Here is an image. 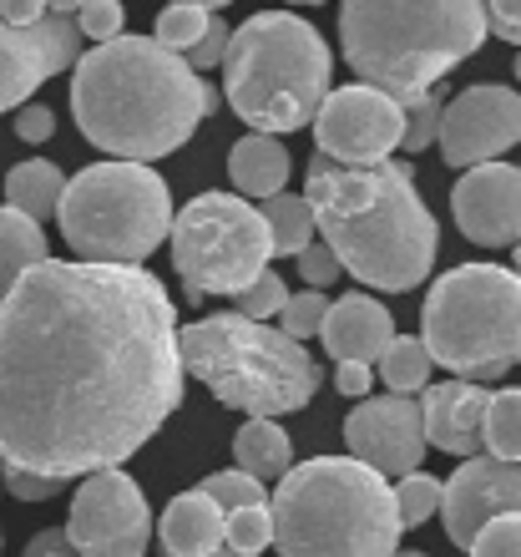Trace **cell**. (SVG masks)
<instances>
[{"label":"cell","mask_w":521,"mask_h":557,"mask_svg":"<svg viewBox=\"0 0 521 557\" xmlns=\"http://www.w3.org/2000/svg\"><path fill=\"white\" fill-rule=\"evenodd\" d=\"M177 309L142 264L41 259L0 299V456L82 482L183 406Z\"/></svg>","instance_id":"6da1fadb"},{"label":"cell","mask_w":521,"mask_h":557,"mask_svg":"<svg viewBox=\"0 0 521 557\" xmlns=\"http://www.w3.org/2000/svg\"><path fill=\"white\" fill-rule=\"evenodd\" d=\"M218 112V91L152 36H116L72 66V117L91 147L158 162Z\"/></svg>","instance_id":"7a4b0ae2"},{"label":"cell","mask_w":521,"mask_h":557,"mask_svg":"<svg viewBox=\"0 0 521 557\" xmlns=\"http://www.w3.org/2000/svg\"><path fill=\"white\" fill-rule=\"evenodd\" d=\"M305 198L314 208L319 238L360 284L400 294L431 274L441 228L406 162L385 158L370 168H345L314 152L305 168Z\"/></svg>","instance_id":"3957f363"},{"label":"cell","mask_w":521,"mask_h":557,"mask_svg":"<svg viewBox=\"0 0 521 557\" xmlns=\"http://www.w3.org/2000/svg\"><path fill=\"white\" fill-rule=\"evenodd\" d=\"M486 0H345L339 51L360 82L390 91L400 107L431 97L486 41Z\"/></svg>","instance_id":"277c9868"},{"label":"cell","mask_w":521,"mask_h":557,"mask_svg":"<svg viewBox=\"0 0 521 557\" xmlns=\"http://www.w3.org/2000/svg\"><path fill=\"white\" fill-rule=\"evenodd\" d=\"M274 507L278 557H395L400 507L395 486L355 456H314L278 482Z\"/></svg>","instance_id":"5b68a950"},{"label":"cell","mask_w":521,"mask_h":557,"mask_svg":"<svg viewBox=\"0 0 521 557\" xmlns=\"http://www.w3.org/2000/svg\"><path fill=\"white\" fill-rule=\"evenodd\" d=\"M334 57L324 36L294 11H259L233 30L223 57V97L253 133L284 137L314 127L330 97Z\"/></svg>","instance_id":"8992f818"},{"label":"cell","mask_w":521,"mask_h":557,"mask_svg":"<svg viewBox=\"0 0 521 557\" xmlns=\"http://www.w3.org/2000/svg\"><path fill=\"white\" fill-rule=\"evenodd\" d=\"M177 350H183V370L213 391L218 406L244 411L248 421L305 411L319 391L314 355L284 330H269L263 320H248L238 309L183 324Z\"/></svg>","instance_id":"52a82bcc"},{"label":"cell","mask_w":521,"mask_h":557,"mask_svg":"<svg viewBox=\"0 0 521 557\" xmlns=\"http://www.w3.org/2000/svg\"><path fill=\"white\" fill-rule=\"evenodd\" d=\"M420 339L441 370L496 381L521 366V274L501 264H461L441 274L420 309Z\"/></svg>","instance_id":"ba28073f"},{"label":"cell","mask_w":521,"mask_h":557,"mask_svg":"<svg viewBox=\"0 0 521 557\" xmlns=\"http://www.w3.org/2000/svg\"><path fill=\"white\" fill-rule=\"evenodd\" d=\"M173 193L147 162H91L66 183L61 238L87 264H142L173 234Z\"/></svg>","instance_id":"9c48e42d"},{"label":"cell","mask_w":521,"mask_h":557,"mask_svg":"<svg viewBox=\"0 0 521 557\" xmlns=\"http://www.w3.org/2000/svg\"><path fill=\"white\" fill-rule=\"evenodd\" d=\"M173 269L183 278L188 299H238L274 259V238L263 223V208H253L238 193H198L177 208L173 219Z\"/></svg>","instance_id":"30bf717a"},{"label":"cell","mask_w":521,"mask_h":557,"mask_svg":"<svg viewBox=\"0 0 521 557\" xmlns=\"http://www.w3.org/2000/svg\"><path fill=\"white\" fill-rule=\"evenodd\" d=\"M66 537L76 557H142L152 543V512L142 486L122 467L82 476L66 512Z\"/></svg>","instance_id":"8fae6325"},{"label":"cell","mask_w":521,"mask_h":557,"mask_svg":"<svg viewBox=\"0 0 521 557\" xmlns=\"http://www.w3.org/2000/svg\"><path fill=\"white\" fill-rule=\"evenodd\" d=\"M314 143L324 158L345 162V168L385 162L406 143V107L395 102L390 91L370 87V82L334 87L314 117Z\"/></svg>","instance_id":"7c38bea8"},{"label":"cell","mask_w":521,"mask_h":557,"mask_svg":"<svg viewBox=\"0 0 521 557\" xmlns=\"http://www.w3.org/2000/svg\"><path fill=\"white\" fill-rule=\"evenodd\" d=\"M521 143V91L481 82L466 87L456 102H446L441 117V158L450 168H481V162H501V152Z\"/></svg>","instance_id":"4fadbf2b"},{"label":"cell","mask_w":521,"mask_h":557,"mask_svg":"<svg viewBox=\"0 0 521 557\" xmlns=\"http://www.w3.org/2000/svg\"><path fill=\"white\" fill-rule=\"evenodd\" d=\"M345 446L355 461L380 471L385 482H400L425 461V416L415 396H364L345 416Z\"/></svg>","instance_id":"5bb4252c"},{"label":"cell","mask_w":521,"mask_h":557,"mask_svg":"<svg viewBox=\"0 0 521 557\" xmlns=\"http://www.w3.org/2000/svg\"><path fill=\"white\" fill-rule=\"evenodd\" d=\"M82 61V30L72 15H41L36 26L0 21V112H21L30 91Z\"/></svg>","instance_id":"9a60e30c"},{"label":"cell","mask_w":521,"mask_h":557,"mask_svg":"<svg viewBox=\"0 0 521 557\" xmlns=\"http://www.w3.org/2000/svg\"><path fill=\"white\" fill-rule=\"evenodd\" d=\"M450 213L471 244L481 249H517L521 244V168L481 162L466 168L450 188Z\"/></svg>","instance_id":"2e32d148"},{"label":"cell","mask_w":521,"mask_h":557,"mask_svg":"<svg viewBox=\"0 0 521 557\" xmlns=\"http://www.w3.org/2000/svg\"><path fill=\"white\" fill-rule=\"evenodd\" d=\"M521 512V467L517 461H496V456H471L450 471L446 497H441V522L456 547H471L476 532L492 517Z\"/></svg>","instance_id":"e0dca14e"},{"label":"cell","mask_w":521,"mask_h":557,"mask_svg":"<svg viewBox=\"0 0 521 557\" xmlns=\"http://www.w3.org/2000/svg\"><path fill=\"white\" fill-rule=\"evenodd\" d=\"M486 406L492 391L481 381H441L420 396L425 441L446 456H486Z\"/></svg>","instance_id":"ac0fdd59"},{"label":"cell","mask_w":521,"mask_h":557,"mask_svg":"<svg viewBox=\"0 0 521 557\" xmlns=\"http://www.w3.org/2000/svg\"><path fill=\"white\" fill-rule=\"evenodd\" d=\"M324 355H330L334 366H380V355L390 350L395 339V320L390 309L370 299V294H345V299H334L330 314H324Z\"/></svg>","instance_id":"d6986e66"},{"label":"cell","mask_w":521,"mask_h":557,"mask_svg":"<svg viewBox=\"0 0 521 557\" xmlns=\"http://www.w3.org/2000/svg\"><path fill=\"white\" fill-rule=\"evenodd\" d=\"M223 522H228L223 507L203 486H193L168 502V512L158 517V543L168 557H213L223 547Z\"/></svg>","instance_id":"ffe728a7"},{"label":"cell","mask_w":521,"mask_h":557,"mask_svg":"<svg viewBox=\"0 0 521 557\" xmlns=\"http://www.w3.org/2000/svg\"><path fill=\"white\" fill-rule=\"evenodd\" d=\"M289 173H294V158H289V147H284V137L248 133L228 147V177H233V188H238V198H248V203L253 198L259 203L278 198V193L289 188Z\"/></svg>","instance_id":"44dd1931"},{"label":"cell","mask_w":521,"mask_h":557,"mask_svg":"<svg viewBox=\"0 0 521 557\" xmlns=\"http://www.w3.org/2000/svg\"><path fill=\"white\" fill-rule=\"evenodd\" d=\"M233 467L248 471V476H259V482H284L294 471V441L289 431L278 421H244L233 431Z\"/></svg>","instance_id":"7402d4cb"},{"label":"cell","mask_w":521,"mask_h":557,"mask_svg":"<svg viewBox=\"0 0 521 557\" xmlns=\"http://www.w3.org/2000/svg\"><path fill=\"white\" fill-rule=\"evenodd\" d=\"M66 183H72V177L61 173L57 162L26 158V162H15L11 173H5V203H11L15 213H26V219L46 223V219H57L61 213Z\"/></svg>","instance_id":"603a6c76"},{"label":"cell","mask_w":521,"mask_h":557,"mask_svg":"<svg viewBox=\"0 0 521 557\" xmlns=\"http://www.w3.org/2000/svg\"><path fill=\"white\" fill-rule=\"evenodd\" d=\"M46 259V234L41 223L15 213L11 203H0V299L15 289V278L36 269Z\"/></svg>","instance_id":"cb8c5ba5"},{"label":"cell","mask_w":521,"mask_h":557,"mask_svg":"<svg viewBox=\"0 0 521 557\" xmlns=\"http://www.w3.org/2000/svg\"><path fill=\"white\" fill-rule=\"evenodd\" d=\"M375 370H380V381L390 385V396H425L435 375V360L420 335H395Z\"/></svg>","instance_id":"d4e9b609"},{"label":"cell","mask_w":521,"mask_h":557,"mask_svg":"<svg viewBox=\"0 0 521 557\" xmlns=\"http://www.w3.org/2000/svg\"><path fill=\"white\" fill-rule=\"evenodd\" d=\"M263 223H269V238H274V259H289V253L299 259L319 234L309 198H294V193L269 198V203H263Z\"/></svg>","instance_id":"484cf974"},{"label":"cell","mask_w":521,"mask_h":557,"mask_svg":"<svg viewBox=\"0 0 521 557\" xmlns=\"http://www.w3.org/2000/svg\"><path fill=\"white\" fill-rule=\"evenodd\" d=\"M486 456L521 467V385L496 391L486 406Z\"/></svg>","instance_id":"4316f807"},{"label":"cell","mask_w":521,"mask_h":557,"mask_svg":"<svg viewBox=\"0 0 521 557\" xmlns=\"http://www.w3.org/2000/svg\"><path fill=\"white\" fill-rule=\"evenodd\" d=\"M208 26H213V11H203V5H162L158 26H152V41H162L177 57H188L193 46L208 36Z\"/></svg>","instance_id":"83f0119b"},{"label":"cell","mask_w":521,"mask_h":557,"mask_svg":"<svg viewBox=\"0 0 521 557\" xmlns=\"http://www.w3.org/2000/svg\"><path fill=\"white\" fill-rule=\"evenodd\" d=\"M441 497H446V482H435L431 471H410L395 482V507H400V522L406 528H420L441 512Z\"/></svg>","instance_id":"f1b7e54d"},{"label":"cell","mask_w":521,"mask_h":557,"mask_svg":"<svg viewBox=\"0 0 521 557\" xmlns=\"http://www.w3.org/2000/svg\"><path fill=\"white\" fill-rule=\"evenodd\" d=\"M223 547H233V553H248V557H259L263 547H274V507L263 502V507L228 512V522H223Z\"/></svg>","instance_id":"f546056e"},{"label":"cell","mask_w":521,"mask_h":557,"mask_svg":"<svg viewBox=\"0 0 521 557\" xmlns=\"http://www.w3.org/2000/svg\"><path fill=\"white\" fill-rule=\"evenodd\" d=\"M203 492L218 502V507H223V517L244 512V507H263V502L274 497V492H263L259 476H248V471H238V467H233V471H213V476L203 482Z\"/></svg>","instance_id":"4dcf8cb0"},{"label":"cell","mask_w":521,"mask_h":557,"mask_svg":"<svg viewBox=\"0 0 521 557\" xmlns=\"http://www.w3.org/2000/svg\"><path fill=\"white\" fill-rule=\"evenodd\" d=\"M330 294L324 289H305V294H289V305L278 309V330H284V335L289 339H299V345H305L309 335H319V330H324V314H330Z\"/></svg>","instance_id":"1f68e13d"},{"label":"cell","mask_w":521,"mask_h":557,"mask_svg":"<svg viewBox=\"0 0 521 557\" xmlns=\"http://www.w3.org/2000/svg\"><path fill=\"white\" fill-rule=\"evenodd\" d=\"M441 117H446V102L441 97H420L415 107H406V152H425L431 143H441Z\"/></svg>","instance_id":"d6a6232c"},{"label":"cell","mask_w":521,"mask_h":557,"mask_svg":"<svg viewBox=\"0 0 521 557\" xmlns=\"http://www.w3.org/2000/svg\"><path fill=\"white\" fill-rule=\"evenodd\" d=\"M471 557H521V512L492 517L486 528L476 532V543L466 547Z\"/></svg>","instance_id":"836d02e7"},{"label":"cell","mask_w":521,"mask_h":557,"mask_svg":"<svg viewBox=\"0 0 521 557\" xmlns=\"http://www.w3.org/2000/svg\"><path fill=\"white\" fill-rule=\"evenodd\" d=\"M72 21H76V30H82L87 41L107 46V41H116V36H122V21H127V11H122V0H87V5H82Z\"/></svg>","instance_id":"e575fe53"},{"label":"cell","mask_w":521,"mask_h":557,"mask_svg":"<svg viewBox=\"0 0 521 557\" xmlns=\"http://www.w3.org/2000/svg\"><path fill=\"white\" fill-rule=\"evenodd\" d=\"M284 305H289V289H284V278H278L274 269H263V274L238 294V314H248V320H269V314H278Z\"/></svg>","instance_id":"d590c367"},{"label":"cell","mask_w":521,"mask_h":557,"mask_svg":"<svg viewBox=\"0 0 521 557\" xmlns=\"http://www.w3.org/2000/svg\"><path fill=\"white\" fill-rule=\"evenodd\" d=\"M0 482L15 502H51L61 497L72 482H57V476H41V471H21V467H0Z\"/></svg>","instance_id":"8d00e7d4"},{"label":"cell","mask_w":521,"mask_h":557,"mask_svg":"<svg viewBox=\"0 0 521 557\" xmlns=\"http://www.w3.org/2000/svg\"><path fill=\"white\" fill-rule=\"evenodd\" d=\"M339 274H345V264L330 253V244H324V238H319V244H309V249L299 253V278H305V289H330Z\"/></svg>","instance_id":"74e56055"},{"label":"cell","mask_w":521,"mask_h":557,"mask_svg":"<svg viewBox=\"0 0 521 557\" xmlns=\"http://www.w3.org/2000/svg\"><path fill=\"white\" fill-rule=\"evenodd\" d=\"M228 41H233V30H228V26H223V21H218V15H213V26H208V36H203V41H198V46H193V51H188V57H183V61H188L193 72L203 76V72H213V66H223V57H228Z\"/></svg>","instance_id":"f35d334b"},{"label":"cell","mask_w":521,"mask_h":557,"mask_svg":"<svg viewBox=\"0 0 521 557\" xmlns=\"http://www.w3.org/2000/svg\"><path fill=\"white\" fill-rule=\"evenodd\" d=\"M486 26H492V36L521 51V0H486Z\"/></svg>","instance_id":"ab89813d"},{"label":"cell","mask_w":521,"mask_h":557,"mask_svg":"<svg viewBox=\"0 0 521 557\" xmlns=\"http://www.w3.org/2000/svg\"><path fill=\"white\" fill-rule=\"evenodd\" d=\"M51 133H57V112H51V107L26 102L15 112V137H21V143H46Z\"/></svg>","instance_id":"60d3db41"},{"label":"cell","mask_w":521,"mask_h":557,"mask_svg":"<svg viewBox=\"0 0 521 557\" xmlns=\"http://www.w3.org/2000/svg\"><path fill=\"white\" fill-rule=\"evenodd\" d=\"M370 370L375 366H355V360H349V366H334V391L349 396V400H364L370 396V385L380 381V375H370Z\"/></svg>","instance_id":"b9f144b4"},{"label":"cell","mask_w":521,"mask_h":557,"mask_svg":"<svg viewBox=\"0 0 521 557\" xmlns=\"http://www.w3.org/2000/svg\"><path fill=\"white\" fill-rule=\"evenodd\" d=\"M21 557H76V547H72V537H66V528H46L30 537Z\"/></svg>","instance_id":"7bdbcfd3"},{"label":"cell","mask_w":521,"mask_h":557,"mask_svg":"<svg viewBox=\"0 0 521 557\" xmlns=\"http://www.w3.org/2000/svg\"><path fill=\"white\" fill-rule=\"evenodd\" d=\"M41 15H51V0H0V21L11 26H36Z\"/></svg>","instance_id":"ee69618b"},{"label":"cell","mask_w":521,"mask_h":557,"mask_svg":"<svg viewBox=\"0 0 521 557\" xmlns=\"http://www.w3.org/2000/svg\"><path fill=\"white\" fill-rule=\"evenodd\" d=\"M87 0H51V15H76Z\"/></svg>","instance_id":"f6af8a7d"},{"label":"cell","mask_w":521,"mask_h":557,"mask_svg":"<svg viewBox=\"0 0 521 557\" xmlns=\"http://www.w3.org/2000/svg\"><path fill=\"white\" fill-rule=\"evenodd\" d=\"M162 5H203V11H218V5H228V0H162Z\"/></svg>","instance_id":"bcb514c9"},{"label":"cell","mask_w":521,"mask_h":557,"mask_svg":"<svg viewBox=\"0 0 521 557\" xmlns=\"http://www.w3.org/2000/svg\"><path fill=\"white\" fill-rule=\"evenodd\" d=\"M213 557H248V553H233V547H218Z\"/></svg>","instance_id":"7dc6e473"},{"label":"cell","mask_w":521,"mask_h":557,"mask_svg":"<svg viewBox=\"0 0 521 557\" xmlns=\"http://www.w3.org/2000/svg\"><path fill=\"white\" fill-rule=\"evenodd\" d=\"M511 264H517V274H521V244H517V249H511Z\"/></svg>","instance_id":"c3c4849f"},{"label":"cell","mask_w":521,"mask_h":557,"mask_svg":"<svg viewBox=\"0 0 521 557\" xmlns=\"http://www.w3.org/2000/svg\"><path fill=\"white\" fill-rule=\"evenodd\" d=\"M289 5H324V0H289Z\"/></svg>","instance_id":"681fc988"},{"label":"cell","mask_w":521,"mask_h":557,"mask_svg":"<svg viewBox=\"0 0 521 557\" xmlns=\"http://www.w3.org/2000/svg\"><path fill=\"white\" fill-rule=\"evenodd\" d=\"M395 557H431V553H395Z\"/></svg>","instance_id":"f907efd6"},{"label":"cell","mask_w":521,"mask_h":557,"mask_svg":"<svg viewBox=\"0 0 521 557\" xmlns=\"http://www.w3.org/2000/svg\"><path fill=\"white\" fill-rule=\"evenodd\" d=\"M517 82H521V51H517Z\"/></svg>","instance_id":"816d5d0a"}]
</instances>
